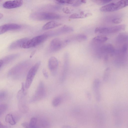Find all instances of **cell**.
Segmentation results:
<instances>
[{
    "instance_id": "cell-24",
    "label": "cell",
    "mask_w": 128,
    "mask_h": 128,
    "mask_svg": "<svg viewBox=\"0 0 128 128\" xmlns=\"http://www.w3.org/2000/svg\"><path fill=\"white\" fill-rule=\"evenodd\" d=\"M94 2L99 4H107L112 1V0H92Z\"/></svg>"
},
{
    "instance_id": "cell-11",
    "label": "cell",
    "mask_w": 128,
    "mask_h": 128,
    "mask_svg": "<svg viewBox=\"0 0 128 128\" xmlns=\"http://www.w3.org/2000/svg\"><path fill=\"white\" fill-rule=\"evenodd\" d=\"M68 59L67 56L65 57L60 77V81L61 82L64 81L66 78L68 69Z\"/></svg>"
},
{
    "instance_id": "cell-4",
    "label": "cell",
    "mask_w": 128,
    "mask_h": 128,
    "mask_svg": "<svg viewBox=\"0 0 128 128\" xmlns=\"http://www.w3.org/2000/svg\"><path fill=\"white\" fill-rule=\"evenodd\" d=\"M33 19L39 20H50L59 19L60 16L54 12H40L33 14L32 15Z\"/></svg>"
},
{
    "instance_id": "cell-21",
    "label": "cell",
    "mask_w": 128,
    "mask_h": 128,
    "mask_svg": "<svg viewBox=\"0 0 128 128\" xmlns=\"http://www.w3.org/2000/svg\"><path fill=\"white\" fill-rule=\"evenodd\" d=\"M87 36L83 34H79L76 37V40L80 42L86 40H87Z\"/></svg>"
},
{
    "instance_id": "cell-13",
    "label": "cell",
    "mask_w": 128,
    "mask_h": 128,
    "mask_svg": "<svg viewBox=\"0 0 128 128\" xmlns=\"http://www.w3.org/2000/svg\"><path fill=\"white\" fill-rule=\"evenodd\" d=\"M100 81L96 79L94 81L93 84V89L94 92L96 99L99 101L100 99V96L99 90Z\"/></svg>"
},
{
    "instance_id": "cell-30",
    "label": "cell",
    "mask_w": 128,
    "mask_h": 128,
    "mask_svg": "<svg viewBox=\"0 0 128 128\" xmlns=\"http://www.w3.org/2000/svg\"><path fill=\"white\" fill-rule=\"evenodd\" d=\"M42 72L44 77L46 78H47L48 77V75L46 70H45L44 69L42 70Z\"/></svg>"
},
{
    "instance_id": "cell-15",
    "label": "cell",
    "mask_w": 128,
    "mask_h": 128,
    "mask_svg": "<svg viewBox=\"0 0 128 128\" xmlns=\"http://www.w3.org/2000/svg\"><path fill=\"white\" fill-rule=\"evenodd\" d=\"M101 50L103 52L112 53L114 52V49L113 46L111 44H108L102 46L101 48Z\"/></svg>"
},
{
    "instance_id": "cell-8",
    "label": "cell",
    "mask_w": 128,
    "mask_h": 128,
    "mask_svg": "<svg viewBox=\"0 0 128 128\" xmlns=\"http://www.w3.org/2000/svg\"><path fill=\"white\" fill-rule=\"evenodd\" d=\"M23 4L22 0H9L3 4V7L7 9L16 8L21 6Z\"/></svg>"
},
{
    "instance_id": "cell-18",
    "label": "cell",
    "mask_w": 128,
    "mask_h": 128,
    "mask_svg": "<svg viewBox=\"0 0 128 128\" xmlns=\"http://www.w3.org/2000/svg\"><path fill=\"white\" fill-rule=\"evenodd\" d=\"M92 15V14L90 13L85 14L84 15H82L80 14L75 13L70 15L69 18H82L87 17L91 16Z\"/></svg>"
},
{
    "instance_id": "cell-12",
    "label": "cell",
    "mask_w": 128,
    "mask_h": 128,
    "mask_svg": "<svg viewBox=\"0 0 128 128\" xmlns=\"http://www.w3.org/2000/svg\"><path fill=\"white\" fill-rule=\"evenodd\" d=\"M28 40V38H25L17 40L11 44L9 48L13 50L22 48L24 44Z\"/></svg>"
},
{
    "instance_id": "cell-16",
    "label": "cell",
    "mask_w": 128,
    "mask_h": 128,
    "mask_svg": "<svg viewBox=\"0 0 128 128\" xmlns=\"http://www.w3.org/2000/svg\"><path fill=\"white\" fill-rule=\"evenodd\" d=\"M128 34L126 33H121L119 34L116 38V41L119 43L126 42L128 40Z\"/></svg>"
},
{
    "instance_id": "cell-26",
    "label": "cell",
    "mask_w": 128,
    "mask_h": 128,
    "mask_svg": "<svg viewBox=\"0 0 128 128\" xmlns=\"http://www.w3.org/2000/svg\"><path fill=\"white\" fill-rule=\"evenodd\" d=\"M7 108V106L6 104H0V115L6 110Z\"/></svg>"
},
{
    "instance_id": "cell-10",
    "label": "cell",
    "mask_w": 128,
    "mask_h": 128,
    "mask_svg": "<svg viewBox=\"0 0 128 128\" xmlns=\"http://www.w3.org/2000/svg\"><path fill=\"white\" fill-rule=\"evenodd\" d=\"M58 66V62L57 59L54 57H52L49 59L48 67L52 73L55 74Z\"/></svg>"
},
{
    "instance_id": "cell-9",
    "label": "cell",
    "mask_w": 128,
    "mask_h": 128,
    "mask_svg": "<svg viewBox=\"0 0 128 128\" xmlns=\"http://www.w3.org/2000/svg\"><path fill=\"white\" fill-rule=\"evenodd\" d=\"M62 41L58 38H55L51 41L50 46V49L52 52H55L60 50L62 46Z\"/></svg>"
},
{
    "instance_id": "cell-2",
    "label": "cell",
    "mask_w": 128,
    "mask_h": 128,
    "mask_svg": "<svg viewBox=\"0 0 128 128\" xmlns=\"http://www.w3.org/2000/svg\"><path fill=\"white\" fill-rule=\"evenodd\" d=\"M126 26L121 24L111 26H99L96 28L94 32L97 34H109L114 33L124 30Z\"/></svg>"
},
{
    "instance_id": "cell-5",
    "label": "cell",
    "mask_w": 128,
    "mask_h": 128,
    "mask_svg": "<svg viewBox=\"0 0 128 128\" xmlns=\"http://www.w3.org/2000/svg\"><path fill=\"white\" fill-rule=\"evenodd\" d=\"M40 64V62H37L28 71L25 84V87L26 89L28 88L30 86Z\"/></svg>"
},
{
    "instance_id": "cell-3",
    "label": "cell",
    "mask_w": 128,
    "mask_h": 128,
    "mask_svg": "<svg viewBox=\"0 0 128 128\" xmlns=\"http://www.w3.org/2000/svg\"><path fill=\"white\" fill-rule=\"evenodd\" d=\"M48 36L46 34H42L28 40L23 45L22 48H28L36 46L44 42Z\"/></svg>"
},
{
    "instance_id": "cell-27",
    "label": "cell",
    "mask_w": 128,
    "mask_h": 128,
    "mask_svg": "<svg viewBox=\"0 0 128 128\" xmlns=\"http://www.w3.org/2000/svg\"><path fill=\"white\" fill-rule=\"evenodd\" d=\"M62 10L64 13L66 14H70L72 11V10L67 7L64 8L62 9Z\"/></svg>"
},
{
    "instance_id": "cell-23",
    "label": "cell",
    "mask_w": 128,
    "mask_h": 128,
    "mask_svg": "<svg viewBox=\"0 0 128 128\" xmlns=\"http://www.w3.org/2000/svg\"><path fill=\"white\" fill-rule=\"evenodd\" d=\"M86 2V1L85 0H75L72 4V6H80L82 3H85Z\"/></svg>"
},
{
    "instance_id": "cell-20",
    "label": "cell",
    "mask_w": 128,
    "mask_h": 128,
    "mask_svg": "<svg viewBox=\"0 0 128 128\" xmlns=\"http://www.w3.org/2000/svg\"><path fill=\"white\" fill-rule=\"evenodd\" d=\"M62 101V98L61 96H57L53 99L52 102V105L54 107H56L60 104Z\"/></svg>"
},
{
    "instance_id": "cell-25",
    "label": "cell",
    "mask_w": 128,
    "mask_h": 128,
    "mask_svg": "<svg viewBox=\"0 0 128 128\" xmlns=\"http://www.w3.org/2000/svg\"><path fill=\"white\" fill-rule=\"evenodd\" d=\"M110 72V69L109 68H106L104 72L103 76V80L104 81H106L108 79Z\"/></svg>"
},
{
    "instance_id": "cell-1",
    "label": "cell",
    "mask_w": 128,
    "mask_h": 128,
    "mask_svg": "<svg viewBox=\"0 0 128 128\" xmlns=\"http://www.w3.org/2000/svg\"><path fill=\"white\" fill-rule=\"evenodd\" d=\"M128 0H120L116 2H112L101 7L100 10L102 12L114 11L123 8L128 6Z\"/></svg>"
},
{
    "instance_id": "cell-7",
    "label": "cell",
    "mask_w": 128,
    "mask_h": 128,
    "mask_svg": "<svg viewBox=\"0 0 128 128\" xmlns=\"http://www.w3.org/2000/svg\"><path fill=\"white\" fill-rule=\"evenodd\" d=\"M21 27L19 25L14 24H6L0 26V34L10 30H17Z\"/></svg>"
},
{
    "instance_id": "cell-28",
    "label": "cell",
    "mask_w": 128,
    "mask_h": 128,
    "mask_svg": "<svg viewBox=\"0 0 128 128\" xmlns=\"http://www.w3.org/2000/svg\"><path fill=\"white\" fill-rule=\"evenodd\" d=\"M122 21V19L120 18H116L113 19L112 20V22L115 24H119Z\"/></svg>"
},
{
    "instance_id": "cell-29",
    "label": "cell",
    "mask_w": 128,
    "mask_h": 128,
    "mask_svg": "<svg viewBox=\"0 0 128 128\" xmlns=\"http://www.w3.org/2000/svg\"><path fill=\"white\" fill-rule=\"evenodd\" d=\"M128 44L126 43L124 44L122 46L121 49V51L123 53H126L127 50Z\"/></svg>"
},
{
    "instance_id": "cell-31",
    "label": "cell",
    "mask_w": 128,
    "mask_h": 128,
    "mask_svg": "<svg viewBox=\"0 0 128 128\" xmlns=\"http://www.w3.org/2000/svg\"><path fill=\"white\" fill-rule=\"evenodd\" d=\"M62 128H78L77 127L74 126H70L68 125L63 126L62 127Z\"/></svg>"
},
{
    "instance_id": "cell-32",
    "label": "cell",
    "mask_w": 128,
    "mask_h": 128,
    "mask_svg": "<svg viewBox=\"0 0 128 128\" xmlns=\"http://www.w3.org/2000/svg\"><path fill=\"white\" fill-rule=\"evenodd\" d=\"M7 126L3 125L0 122V128H7Z\"/></svg>"
},
{
    "instance_id": "cell-6",
    "label": "cell",
    "mask_w": 128,
    "mask_h": 128,
    "mask_svg": "<svg viewBox=\"0 0 128 128\" xmlns=\"http://www.w3.org/2000/svg\"><path fill=\"white\" fill-rule=\"evenodd\" d=\"M45 91L44 83L41 82L39 84L35 93L30 100L31 102L37 101L42 99L44 97Z\"/></svg>"
},
{
    "instance_id": "cell-22",
    "label": "cell",
    "mask_w": 128,
    "mask_h": 128,
    "mask_svg": "<svg viewBox=\"0 0 128 128\" xmlns=\"http://www.w3.org/2000/svg\"><path fill=\"white\" fill-rule=\"evenodd\" d=\"M75 0H56L57 2L60 4H72Z\"/></svg>"
},
{
    "instance_id": "cell-19",
    "label": "cell",
    "mask_w": 128,
    "mask_h": 128,
    "mask_svg": "<svg viewBox=\"0 0 128 128\" xmlns=\"http://www.w3.org/2000/svg\"><path fill=\"white\" fill-rule=\"evenodd\" d=\"M5 120L6 122L12 125H14L16 123L12 115L11 114H8L6 116Z\"/></svg>"
},
{
    "instance_id": "cell-17",
    "label": "cell",
    "mask_w": 128,
    "mask_h": 128,
    "mask_svg": "<svg viewBox=\"0 0 128 128\" xmlns=\"http://www.w3.org/2000/svg\"><path fill=\"white\" fill-rule=\"evenodd\" d=\"M108 38L106 36L102 35L97 36L94 37L92 40L95 42L97 43H102L107 41Z\"/></svg>"
},
{
    "instance_id": "cell-14",
    "label": "cell",
    "mask_w": 128,
    "mask_h": 128,
    "mask_svg": "<svg viewBox=\"0 0 128 128\" xmlns=\"http://www.w3.org/2000/svg\"><path fill=\"white\" fill-rule=\"evenodd\" d=\"M61 23L55 21H51L45 24L43 26L42 29L47 30L58 26L62 25Z\"/></svg>"
},
{
    "instance_id": "cell-33",
    "label": "cell",
    "mask_w": 128,
    "mask_h": 128,
    "mask_svg": "<svg viewBox=\"0 0 128 128\" xmlns=\"http://www.w3.org/2000/svg\"><path fill=\"white\" fill-rule=\"evenodd\" d=\"M3 16V14L0 13V19L2 18Z\"/></svg>"
}]
</instances>
